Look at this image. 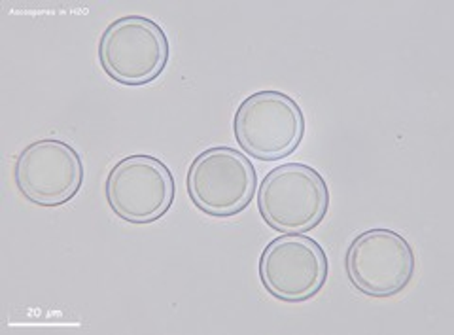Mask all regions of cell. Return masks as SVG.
I'll use <instances>...</instances> for the list:
<instances>
[{"label": "cell", "instance_id": "obj_4", "mask_svg": "<svg viewBox=\"0 0 454 335\" xmlns=\"http://www.w3.org/2000/svg\"><path fill=\"white\" fill-rule=\"evenodd\" d=\"M186 188L199 211L215 218H230L252 203L258 175L247 153L230 146H212L193 158Z\"/></svg>", "mask_w": 454, "mask_h": 335}, {"label": "cell", "instance_id": "obj_3", "mask_svg": "<svg viewBox=\"0 0 454 335\" xmlns=\"http://www.w3.org/2000/svg\"><path fill=\"white\" fill-rule=\"evenodd\" d=\"M98 63L121 86H146L167 68L170 46L160 23L145 16L112 21L98 38Z\"/></svg>", "mask_w": 454, "mask_h": 335}, {"label": "cell", "instance_id": "obj_7", "mask_svg": "<svg viewBox=\"0 0 454 335\" xmlns=\"http://www.w3.org/2000/svg\"><path fill=\"white\" fill-rule=\"evenodd\" d=\"M258 273L273 298L303 303L315 298L328 281V256L322 245L305 233H282L263 248Z\"/></svg>", "mask_w": 454, "mask_h": 335}, {"label": "cell", "instance_id": "obj_5", "mask_svg": "<svg viewBox=\"0 0 454 335\" xmlns=\"http://www.w3.org/2000/svg\"><path fill=\"white\" fill-rule=\"evenodd\" d=\"M345 265L350 284L364 296L392 298L413 281L417 260L402 233L373 228L354 237Z\"/></svg>", "mask_w": 454, "mask_h": 335}, {"label": "cell", "instance_id": "obj_8", "mask_svg": "<svg viewBox=\"0 0 454 335\" xmlns=\"http://www.w3.org/2000/svg\"><path fill=\"white\" fill-rule=\"evenodd\" d=\"M13 178L27 201L38 206H59L80 191L83 163L78 150L61 138H38L20 152Z\"/></svg>", "mask_w": 454, "mask_h": 335}, {"label": "cell", "instance_id": "obj_6", "mask_svg": "<svg viewBox=\"0 0 454 335\" xmlns=\"http://www.w3.org/2000/svg\"><path fill=\"white\" fill-rule=\"evenodd\" d=\"M105 193L114 214L142 226L158 222L173 206L175 176L160 158L133 153L112 167Z\"/></svg>", "mask_w": 454, "mask_h": 335}, {"label": "cell", "instance_id": "obj_2", "mask_svg": "<svg viewBox=\"0 0 454 335\" xmlns=\"http://www.w3.org/2000/svg\"><path fill=\"white\" fill-rule=\"evenodd\" d=\"M233 133L245 153L278 161L300 148L305 136L303 108L288 93L263 90L248 95L233 116Z\"/></svg>", "mask_w": 454, "mask_h": 335}, {"label": "cell", "instance_id": "obj_1", "mask_svg": "<svg viewBox=\"0 0 454 335\" xmlns=\"http://www.w3.org/2000/svg\"><path fill=\"white\" fill-rule=\"evenodd\" d=\"M330 208V188L315 167L284 163L269 171L258 188V211L280 233H307Z\"/></svg>", "mask_w": 454, "mask_h": 335}]
</instances>
